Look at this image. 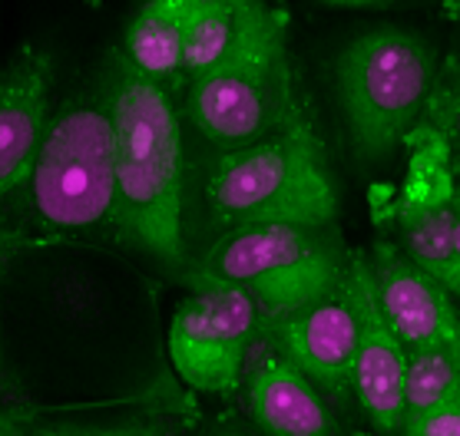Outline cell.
<instances>
[{"instance_id": "8", "label": "cell", "mask_w": 460, "mask_h": 436, "mask_svg": "<svg viewBox=\"0 0 460 436\" xmlns=\"http://www.w3.org/2000/svg\"><path fill=\"white\" fill-rule=\"evenodd\" d=\"M345 294L358 324L355 397L367 423L377 433H398L404 423V380H408V347L401 344L391 321L381 311L371 258L365 251L348 255Z\"/></svg>"}, {"instance_id": "3", "label": "cell", "mask_w": 460, "mask_h": 436, "mask_svg": "<svg viewBox=\"0 0 460 436\" xmlns=\"http://www.w3.org/2000/svg\"><path fill=\"white\" fill-rule=\"evenodd\" d=\"M40 225L66 235L116 229V133L106 76L47 119L31 169Z\"/></svg>"}, {"instance_id": "5", "label": "cell", "mask_w": 460, "mask_h": 436, "mask_svg": "<svg viewBox=\"0 0 460 436\" xmlns=\"http://www.w3.org/2000/svg\"><path fill=\"white\" fill-rule=\"evenodd\" d=\"M345 275L348 255L332 229L242 225L226 231L186 281L242 288L259 304L261 321H275L338 294Z\"/></svg>"}, {"instance_id": "16", "label": "cell", "mask_w": 460, "mask_h": 436, "mask_svg": "<svg viewBox=\"0 0 460 436\" xmlns=\"http://www.w3.org/2000/svg\"><path fill=\"white\" fill-rule=\"evenodd\" d=\"M444 404H460V351H411L404 416Z\"/></svg>"}, {"instance_id": "13", "label": "cell", "mask_w": 460, "mask_h": 436, "mask_svg": "<svg viewBox=\"0 0 460 436\" xmlns=\"http://www.w3.org/2000/svg\"><path fill=\"white\" fill-rule=\"evenodd\" d=\"M186 7L189 0H149L126 27L123 57L169 90L186 76Z\"/></svg>"}, {"instance_id": "21", "label": "cell", "mask_w": 460, "mask_h": 436, "mask_svg": "<svg viewBox=\"0 0 460 436\" xmlns=\"http://www.w3.org/2000/svg\"><path fill=\"white\" fill-rule=\"evenodd\" d=\"M17 433H21V426L13 423L11 416L0 410V436H17Z\"/></svg>"}, {"instance_id": "9", "label": "cell", "mask_w": 460, "mask_h": 436, "mask_svg": "<svg viewBox=\"0 0 460 436\" xmlns=\"http://www.w3.org/2000/svg\"><path fill=\"white\" fill-rule=\"evenodd\" d=\"M265 347L295 363L318 390L345 404L355 390L358 324L345 288L295 314L261 321Z\"/></svg>"}, {"instance_id": "12", "label": "cell", "mask_w": 460, "mask_h": 436, "mask_svg": "<svg viewBox=\"0 0 460 436\" xmlns=\"http://www.w3.org/2000/svg\"><path fill=\"white\" fill-rule=\"evenodd\" d=\"M245 397L255 423L269 436H335V416L318 387L265 344L249 363Z\"/></svg>"}, {"instance_id": "6", "label": "cell", "mask_w": 460, "mask_h": 436, "mask_svg": "<svg viewBox=\"0 0 460 436\" xmlns=\"http://www.w3.org/2000/svg\"><path fill=\"white\" fill-rule=\"evenodd\" d=\"M438 57L420 33L385 23L348 43L335 60L338 100L365 162L385 159L430 100Z\"/></svg>"}, {"instance_id": "11", "label": "cell", "mask_w": 460, "mask_h": 436, "mask_svg": "<svg viewBox=\"0 0 460 436\" xmlns=\"http://www.w3.org/2000/svg\"><path fill=\"white\" fill-rule=\"evenodd\" d=\"M53 83V57L23 47L0 73V198L31 179L33 159L47 126V96Z\"/></svg>"}, {"instance_id": "4", "label": "cell", "mask_w": 460, "mask_h": 436, "mask_svg": "<svg viewBox=\"0 0 460 436\" xmlns=\"http://www.w3.org/2000/svg\"><path fill=\"white\" fill-rule=\"evenodd\" d=\"M186 109L222 153L282 133L305 113L288 60V13L261 4L239 47L216 70L189 80Z\"/></svg>"}, {"instance_id": "1", "label": "cell", "mask_w": 460, "mask_h": 436, "mask_svg": "<svg viewBox=\"0 0 460 436\" xmlns=\"http://www.w3.org/2000/svg\"><path fill=\"white\" fill-rule=\"evenodd\" d=\"M116 133V231L166 268L186 261V166L172 90L126 60L110 57L103 73Z\"/></svg>"}, {"instance_id": "2", "label": "cell", "mask_w": 460, "mask_h": 436, "mask_svg": "<svg viewBox=\"0 0 460 436\" xmlns=\"http://www.w3.org/2000/svg\"><path fill=\"white\" fill-rule=\"evenodd\" d=\"M206 202L226 229H332L338 218V188L308 116L298 113L282 133L261 143L222 153L206 182Z\"/></svg>"}, {"instance_id": "7", "label": "cell", "mask_w": 460, "mask_h": 436, "mask_svg": "<svg viewBox=\"0 0 460 436\" xmlns=\"http://www.w3.org/2000/svg\"><path fill=\"white\" fill-rule=\"evenodd\" d=\"M259 334L261 311L252 294L232 284H192L169 324V357L192 390L229 394Z\"/></svg>"}, {"instance_id": "10", "label": "cell", "mask_w": 460, "mask_h": 436, "mask_svg": "<svg viewBox=\"0 0 460 436\" xmlns=\"http://www.w3.org/2000/svg\"><path fill=\"white\" fill-rule=\"evenodd\" d=\"M377 301L401 344L411 351H460V311L444 284L420 271L391 241L371 251Z\"/></svg>"}, {"instance_id": "19", "label": "cell", "mask_w": 460, "mask_h": 436, "mask_svg": "<svg viewBox=\"0 0 460 436\" xmlns=\"http://www.w3.org/2000/svg\"><path fill=\"white\" fill-rule=\"evenodd\" d=\"M401 436H460V404L408 414L398 430Z\"/></svg>"}, {"instance_id": "22", "label": "cell", "mask_w": 460, "mask_h": 436, "mask_svg": "<svg viewBox=\"0 0 460 436\" xmlns=\"http://www.w3.org/2000/svg\"><path fill=\"white\" fill-rule=\"evenodd\" d=\"M216 436H239V433H216Z\"/></svg>"}, {"instance_id": "17", "label": "cell", "mask_w": 460, "mask_h": 436, "mask_svg": "<svg viewBox=\"0 0 460 436\" xmlns=\"http://www.w3.org/2000/svg\"><path fill=\"white\" fill-rule=\"evenodd\" d=\"M430 119H434V129L447 143V149L454 153V162L460 169V60L450 66L444 83L438 86L434 103H430Z\"/></svg>"}, {"instance_id": "18", "label": "cell", "mask_w": 460, "mask_h": 436, "mask_svg": "<svg viewBox=\"0 0 460 436\" xmlns=\"http://www.w3.org/2000/svg\"><path fill=\"white\" fill-rule=\"evenodd\" d=\"M17 436H172L166 426L159 423H113V426H96V423H50L37 426Z\"/></svg>"}, {"instance_id": "14", "label": "cell", "mask_w": 460, "mask_h": 436, "mask_svg": "<svg viewBox=\"0 0 460 436\" xmlns=\"http://www.w3.org/2000/svg\"><path fill=\"white\" fill-rule=\"evenodd\" d=\"M454 222H457V198H454V192L408 202L398 215L404 255L457 298L460 275L457 251H454Z\"/></svg>"}, {"instance_id": "20", "label": "cell", "mask_w": 460, "mask_h": 436, "mask_svg": "<svg viewBox=\"0 0 460 436\" xmlns=\"http://www.w3.org/2000/svg\"><path fill=\"white\" fill-rule=\"evenodd\" d=\"M454 198H457V222H454V251H457V275H460V186L454 188ZM460 298V294H457Z\"/></svg>"}, {"instance_id": "15", "label": "cell", "mask_w": 460, "mask_h": 436, "mask_svg": "<svg viewBox=\"0 0 460 436\" xmlns=\"http://www.w3.org/2000/svg\"><path fill=\"white\" fill-rule=\"evenodd\" d=\"M259 0H189L186 7V76L216 70L242 43L259 13Z\"/></svg>"}]
</instances>
